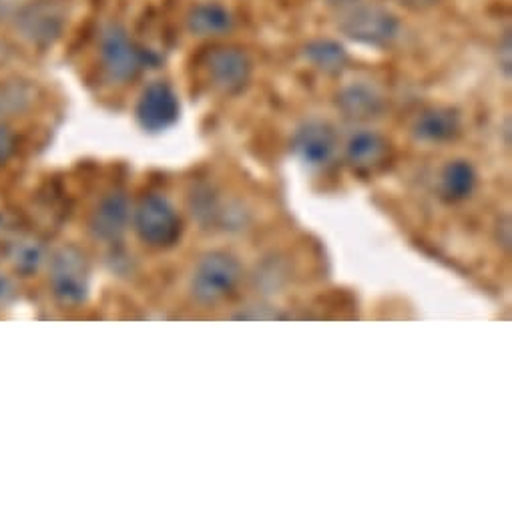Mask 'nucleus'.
Here are the masks:
<instances>
[{"label": "nucleus", "instance_id": "obj_1", "mask_svg": "<svg viewBox=\"0 0 512 512\" xmlns=\"http://www.w3.org/2000/svg\"><path fill=\"white\" fill-rule=\"evenodd\" d=\"M334 25L340 35L366 47H388L400 35L398 17L374 0H356L334 11Z\"/></svg>", "mask_w": 512, "mask_h": 512}, {"label": "nucleus", "instance_id": "obj_2", "mask_svg": "<svg viewBox=\"0 0 512 512\" xmlns=\"http://www.w3.org/2000/svg\"><path fill=\"white\" fill-rule=\"evenodd\" d=\"M99 57L105 75L119 85L137 79L149 65V55L131 39L121 23H107L101 29Z\"/></svg>", "mask_w": 512, "mask_h": 512}, {"label": "nucleus", "instance_id": "obj_3", "mask_svg": "<svg viewBox=\"0 0 512 512\" xmlns=\"http://www.w3.org/2000/svg\"><path fill=\"white\" fill-rule=\"evenodd\" d=\"M243 268L225 251H211L199 260L191 278V294L199 304L213 306L227 300L241 284Z\"/></svg>", "mask_w": 512, "mask_h": 512}, {"label": "nucleus", "instance_id": "obj_4", "mask_svg": "<svg viewBox=\"0 0 512 512\" xmlns=\"http://www.w3.org/2000/svg\"><path fill=\"white\" fill-rule=\"evenodd\" d=\"M133 223L141 241L155 249L173 247L183 233L179 213L159 193H149L139 201L133 215Z\"/></svg>", "mask_w": 512, "mask_h": 512}, {"label": "nucleus", "instance_id": "obj_5", "mask_svg": "<svg viewBox=\"0 0 512 512\" xmlns=\"http://www.w3.org/2000/svg\"><path fill=\"white\" fill-rule=\"evenodd\" d=\"M91 266L77 245L61 247L51 260V290L63 306H81L89 296Z\"/></svg>", "mask_w": 512, "mask_h": 512}, {"label": "nucleus", "instance_id": "obj_6", "mask_svg": "<svg viewBox=\"0 0 512 512\" xmlns=\"http://www.w3.org/2000/svg\"><path fill=\"white\" fill-rule=\"evenodd\" d=\"M203 69L209 85L227 97L239 95L253 73L249 55L233 45L211 47L203 57Z\"/></svg>", "mask_w": 512, "mask_h": 512}, {"label": "nucleus", "instance_id": "obj_7", "mask_svg": "<svg viewBox=\"0 0 512 512\" xmlns=\"http://www.w3.org/2000/svg\"><path fill=\"white\" fill-rule=\"evenodd\" d=\"M181 105L173 87L165 81H153L147 85L137 101L135 117L147 133H161L173 127L179 119Z\"/></svg>", "mask_w": 512, "mask_h": 512}, {"label": "nucleus", "instance_id": "obj_8", "mask_svg": "<svg viewBox=\"0 0 512 512\" xmlns=\"http://www.w3.org/2000/svg\"><path fill=\"white\" fill-rule=\"evenodd\" d=\"M65 7L57 0H33L19 15V31L33 45H53L65 29Z\"/></svg>", "mask_w": 512, "mask_h": 512}, {"label": "nucleus", "instance_id": "obj_9", "mask_svg": "<svg viewBox=\"0 0 512 512\" xmlns=\"http://www.w3.org/2000/svg\"><path fill=\"white\" fill-rule=\"evenodd\" d=\"M336 149H338V135L324 121L304 123L292 139V151L296 153V157L304 165L314 169L328 165L334 159Z\"/></svg>", "mask_w": 512, "mask_h": 512}, {"label": "nucleus", "instance_id": "obj_10", "mask_svg": "<svg viewBox=\"0 0 512 512\" xmlns=\"http://www.w3.org/2000/svg\"><path fill=\"white\" fill-rule=\"evenodd\" d=\"M3 255L19 276L31 278L47 262V245L31 231L13 229L3 237Z\"/></svg>", "mask_w": 512, "mask_h": 512}, {"label": "nucleus", "instance_id": "obj_11", "mask_svg": "<svg viewBox=\"0 0 512 512\" xmlns=\"http://www.w3.org/2000/svg\"><path fill=\"white\" fill-rule=\"evenodd\" d=\"M131 219L129 197L123 191L107 193L95 207L89 229L101 241H117L127 231Z\"/></svg>", "mask_w": 512, "mask_h": 512}, {"label": "nucleus", "instance_id": "obj_12", "mask_svg": "<svg viewBox=\"0 0 512 512\" xmlns=\"http://www.w3.org/2000/svg\"><path fill=\"white\" fill-rule=\"evenodd\" d=\"M185 29L197 39H219L235 29V17L219 3H197L185 15Z\"/></svg>", "mask_w": 512, "mask_h": 512}, {"label": "nucleus", "instance_id": "obj_13", "mask_svg": "<svg viewBox=\"0 0 512 512\" xmlns=\"http://www.w3.org/2000/svg\"><path fill=\"white\" fill-rule=\"evenodd\" d=\"M388 155H390V143L372 129L356 131L346 145L348 163L362 173H370L382 167Z\"/></svg>", "mask_w": 512, "mask_h": 512}, {"label": "nucleus", "instance_id": "obj_14", "mask_svg": "<svg viewBox=\"0 0 512 512\" xmlns=\"http://www.w3.org/2000/svg\"><path fill=\"white\" fill-rule=\"evenodd\" d=\"M382 93L368 83H352L338 93V109L350 121H372L384 113Z\"/></svg>", "mask_w": 512, "mask_h": 512}, {"label": "nucleus", "instance_id": "obj_15", "mask_svg": "<svg viewBox=\"0 0 512 512\" xmlns=\"http://www.w3.org/2000/svg\"><path fill=\"white\" fill-rule=\"evenodd\" d=\"M418 141L446 143L460 133V115L450 107H432L422 111L412 127Z\"/></svg>", "mask_w": 512, "mask_h": 512}, {"label": "nucleus", "instance_id": "obj_16", "mask_svg": "<svg viewBox=\"0 0 512 512\" xmlns=\"http://www.w3.org/2000/svg\"><path fill=\"white\" fill-rule=\"evenodd\" d=\"M304 55H306V61L326 73V75H338L342 73L348 63H350V55L348 51L336 43V41H330V39H314L306 45L304 49Z\"/></svg>", "mask_w": 512, "mask_h": 512}, {"label": "nucleus", "instance_id": "obj_17", "mask_svg": "<svg viewBox=\"0 0 512 512\" xmlns=\"http://www.w3.org/2000/svg\"><path fill=\"white\" fill-rule=\"evenodd\" d=\"M474 189H476V171L468 161L456 159V161H450L442 169L440 191H442L444 199L462 201V199L470 197L474 193Z\"/></svg>", "mask_w": 512, "mask_h": 512}, {"label": "nucleus", "instance_id": "obj_18", "mask_svg": "<svg viewBox=\"0 0 512 512\" xmlns=\"http://www.w3.org/2000/svg\"><path fill=\"white\" fill-rule=\"evenodd\" d=\"M17 296H19V290H17L15 280L3 268H0V310H5L11 304H15Z\"/></svg>", "mask_w": 512, "mask_h": 512}, {"label": "nucleus", "instance_id": "obj_19", "mask_svg": "<svg viewBox=\"0 0 512 512\" xmlns=\"http://www.w3.org/2000/svg\"><path fill=\"white\" fill-rule=\"evenodd\" d=\"M15 149H17L15 135L5 125H0V169L11 161V157L15 155Z\"/></svg>", "mask_w": 512, "mask_h": 512}, {"label": "nucleus", "instance_id": "obj_20", "mask_svg": "<svg viewBox=\"0 0 512 512\" xmlns=\"http://www.w3.org/2000/svg\"><path fill=\"white\" fill-rule=\"evenodd\" d=\"M510 49H512L510 31H506L498 43V65L506 77H510V67H512V51Z\"/></svg>", "mask_w": 512, "mask_h": 512}, {"label": "nucleus", "instance_id": "obj_21", "mask_svg": "<svg viewBox=\"0 0 512 512\" xmlns=\"http://www.w3.org/2000/svg\"><path fill=\"white\" fill-rule=\"evenodd\" d=\"M394 3H398L406 9H412V11H424V9L436 7L440 0H394Z\"/></svg>", "mask_w": 512, "mask_h": 512}, {"label": "nucleus", "instance_id": "obj_22", "mask_svg": "<svg viewBox=\"0 0 512 512\" xmlns=\"http://www.w3.org/2000/svg\"><path fill=\"white\" fill-rule=\"evenodd\" d=\"M322 3H324L328 9H332V13H334V11H340V9H344V7L352 5V3H356V0H322Z\"/></svg>", "mask_w": 512, "mask_h": 512}]
</instances>
